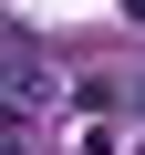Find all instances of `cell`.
Segmentation results:
<instances>
[{
    "instance_id": "6da1fadb",
    "label": "cell",
    "mask_w": 145,
    "mask_h": 155,
    "mask_svg": "<svg viewBox=\"0 0 145 155\" xmlns=\"http://www.w3.org/2000/svg\"><path fill=\"white\" fill-rule=\"evenodd\" d=\"M0 155H21V145H0Z\"/></svg>"
}]
</instances>
